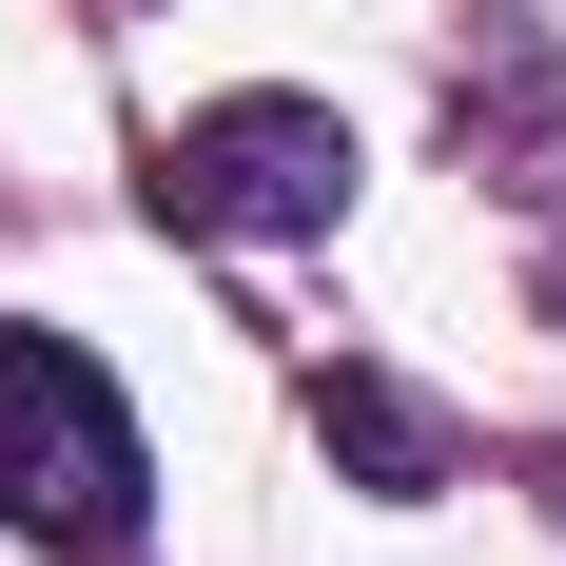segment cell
I'll return each mask as SVG.
<instances>
[{
	"label": "cell",
	"instance_id": "obj_5",
	"mask_svg": "<svg viewBox=\"0 0 566 566\" xmlns=\"http://www.w3.org/2000/svg\"><path fill=\"white\" fill-rule=\"evenodd\" d=\"M527 293H547V333H566V176H547V254H527Z\"/></svg>",
	"mask_w": 566,
	"mask_h": 566
},
{
	"label": "cell",
	"instance_id": "obj_3",
	"mask_svg": "<svg viewBox=\"0 0 566 566\" xmlns=\"http://www.w3.org/2000/svg\"><path fill=\"white\" fill-rule=\"evenodd\" d=\"M313 430H333V469H352V489H391V509H430V489H450V410H430V391H391V371H313Z\"/></svg>",
	"mask_w": 566,
	"mask_h": 566
},
{
	"label": "cell",
	"instance_id": "obj_4",
	"mask_svg": "<svg viewBox=\"0 0 566 566\" xmlns=\"http://www.w3.org/2000/svg\"><path fill=\"white\" fill-rule=\"evenodd\" d=\"M450 137L469 157H527V196L566 176V59L547 40H509V59H469V98H450Z\"/></svg>",
	"mask_w": 566,
	"mask_h": 566
},
{
	"label": "cell",
	"instance_id": "obj_1",
	"mask_svg": "<svg viewBox=\"0 0 566 566\" xmlns=\"http://www.w3.org/2000/svg\"><path fill=\"white\" fill-rule=\"evenodd\" d=\"M137 509H157V450H137L117 371L78 333H20V313H0V527L59 547V566H117Z\"/></svg>",
	"mask_w": 566,
	"mask_h": 566
},
{
	"label": "cell",
	"instance_id": "obj_2",
	"mask_svg": "<svg viewBox=\"0 0 566 566\" xmlns=\"http://www.w3.org/2000/svg\"><path fill=\"white\" fill-rule=\"evenodd\" d=\"M137 196H157V234H196V254H293V234L352 216V117L333 98H196Z\"/></svg>",
	"mask_w": 566,
	"mask_h": 566
}]
</instances>
